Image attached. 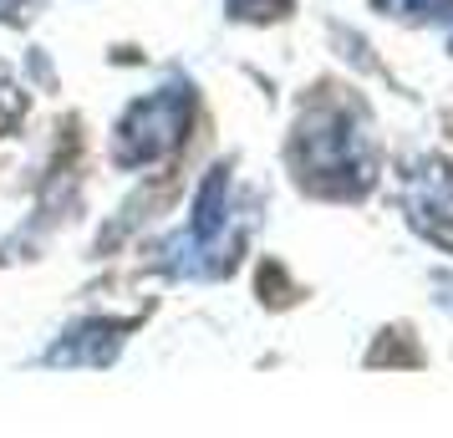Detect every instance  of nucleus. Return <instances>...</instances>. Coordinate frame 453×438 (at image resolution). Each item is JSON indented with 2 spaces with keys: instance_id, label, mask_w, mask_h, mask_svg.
Wrapping results in <instances>:
<instances>
[{
  "instance_id": "nucleus-6",
  "label": "nucleus",
  "mask_w": 453,
  "mask_h": 438,
  "mask_svg": "<svg viewBox=\"0 0 453 438\" xmlns=\"http://www.w3.org/2000/svg\"><path fill=\"white\" fill-rule=\"evenodd\" d=\"M382 16L392 21H433L449 31V46H453V0H372Z\"/></svg>"
},
{
  "instance_id": "nucleus-1",
  "label": "nucleus",
  "mask_w": 453,
  "mask_h": 438,
  "mask_svg": "<svg viewBox=\"0 0 453 438\" xmlns=\"http://www.w3.org/2000/svg\"><path fill=\"white\" fill-rule=\"evenodd\" d=\"M290 164L311 194L362 199L377 184V138L372 118L347 92H321L301 107L290 133Z\"/></svg>"
},
{
  "instance_id": "nucleus-8",
  "label": "nucleus",
  "mask_w": 453,
  "mask_h": 438,
  "mask_svg": "<svg viewBox=\"0 0 453 438\" xmlns=\"http://www.w3.org/2000/svg\"><path fill=\"white\" fill-rule=\"evenodd\" d=\"M229 16H240V21H275V16H286L290 0H225Z\"/></svg>"
},
{
  "instance_id": "nucleus-9",
  "label": "nucleus",
  "mask_w": 453,
  "mask_h": 438,
  "mask_svg": "<svg viewBox=\"0 0 453 438\" xmlns=\"http://www.w3.org/2000/svg\"><path fill=\"white\" fill-rule=\"evenodd\" d=\"M42 5H46V0H0V21H5V26H26Z\"/></svg>"
},
{
  "instance_id": "nucleus-7",
  "label": "nucleus",
  "mask_w": 453,
  "mask_h": 438,
  "mask_svg": "<svg viewBox=\"0 0 453 438\" xmlns=\"http://www.w3.org/2000/svg\"><path fill=\"white\" fill-rule=\"evenodd\" d=\"M21 118H26V92L16 87V77L0 66V133H11Z\"/></svg>"
},
{
  "instance_id": "nucleus-5",
  "label": "nucleus",
  "mask_w": 453,
  "mask_h": 438,
  "mask_svg": "<svg viewBox=\"0 0 453 438\" xmlns=\"http://www.w3.org/2000/svg\"><path fill=\"white\" fill-rule=\"evenodd\" d=\"M225 199H229V168H209V179L199 184V199H194V230H188V245L199 250H214L219 234H225Z\"/></svg>"
},
{
  "instance_id": "nucleus-4",
  "label": "nucleus",
  "mask_w": 453,
  "mask_h": 438,
  "mask_svg": "<svg viewBox=\"0 0 453 438\" xmlns=\"http://www.w3.org/2000/svg\"><path fill=\"white\" fill-rule=\"evenodd\" d=\"M123 336L127 327H118V321H87V327H72L42 362H51V367H107L123 347Z\"/></svg>"
},
{
  "instance_id": "nucleus-2",
  "label": "nucleus",
  "mask_w": 453,
  "mask_h": 438,
  "mask_svg": "<svg viewBox=\"0 0 453 438\" xmlns=\"http://www.w3.org/2000/svg\"><path fill=\"white\" fill-rule=\"evenodd\" d=\"M188 118H194V87L188 82H164L153 87L148 97L123 112V123H118V138H112V158L123 168H148L168 158L173 148L184 143L188 133Z\"/></svg>"
},
{
  "instance_id": "nucleus-3",
  "label": "nucleus",
  "mask_w": 453,
  "mask_h": 438,
  "mask_svg": "<svg viewBox=\"0 0 453 438\" xmlns=\"http://www.w3.org/2000/svg\"><path fill=\"white\" fill-rule=\"evenodd\" d=\"M403 209H408V225L423 240H433L438 250H453V164L449 158H423L418 168H408Z\"/></svg>"
}]
</instances>
